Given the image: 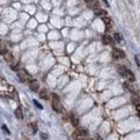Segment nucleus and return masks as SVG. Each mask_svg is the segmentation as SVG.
<instances>
[{
    "label": "nucleus",
    "mask_w": 140,
    "mask_h": 140,
    "mask_svg": "<svg viewBox=\"0 0 140 140\" xmlns=\"http://www.w3.org/2000/svg\"><path fill=\"white\" fill-rule=\"evenodd\" d=\"M2 129H3V131H5L6 133H7L8 135H10V131L9 130H8V128H7V126H6V125H3V126H2Z\"/></svg>",
    "instance_id": "nucleus-19"
},
{
    "label": "nucleus",
    "mask_w": 140,
    "mask_h": 140,
    "mask_svg": "<svg viewBox=\"0 0 140 140\" xmlns=\"http://www.w3.org/2000/svg\"><path fill=\"white\" fill-rule=\"evenodd\" d=\"M114 38L118 43L119 42H123V39H122V37H121V35L119 33H114Z\"/></svg>",
    "instance_id": "nucleus-14"
},
{
    "label": "nucleus",
    "mask_w": 140,
    "mask_h": 140,
    "mask_svg": "<svg viewBox=\"0 0 140 140\" xmlns=\"http://www.w3.org/2000/svg\"><path fill=\"white\" fill-rule=\"evenodd\" d=\"M90 5V8H94V7H96V6H99V3H98L96 0H94V1H92L91 3H89Z\"/></svg>",
    "instance_id": "nucleus-15"
},
{
    "label": "nucleus",
    "mask_w": 140,
    "mask_h": 140,
    "mask_svg": "<svg viewBox=\"0 0 140 140\" xmlns=\"http://www.w3.org/2000/svg\"><path fill=\"white\" fill-rule=\"evenodd\" d=\"M40 97L41 99H44V100H47L48 99V95H47V91L46 89L43 88L40 91Z\"/></svg>",
    "instance_id": "nucleus-9"
},
{
    "label": "nucleus",
    "mask_w": 140,
    "mask_h": 140,
    "mask_svg": "<svg viewBox=\"0 0 140 140\" xmlns=\"http://www.w3.org/2000/svg\"><path fill=\"white\" fill-rule=\"evenodd\" d=\"M102 21H103V23L106 25V26H110V23H111V20H110V18H108V17H103L102 18Z\"/></svg>",
    "instance_id": "nucleus-13"
},
{
    "label": "nucleus",
    "mask_w": 140,
    "mask_h": 140,
    "mask_svg": "<svg viewBox=\"0 0 140 140\" xmlns=\"http://www.w3.org/2000/svg\"><path fill=\"white\" fill-rule=\"evenodd\" d=\"M29 87H30V89L33 92H38L39 91V88H40V82H39L37 80H33L30 82L29 84Z\"/></svg>",
    "instance_id": "nucleus-6"
},
{
    "label": "nucleus",
    "mask_w": 140,
    "mask_h": 140,
    "mask_svg": "<svg viewBox=\"0 0 140 140\" xmlns=\"http://www.w3.org/2000/svg\"><path fill=\"white\" fill-rule=\"evenodd\" d=\"M92 1H94V0H85V2H87V3H88V4L91 3Z\"/></svg>",
    "instance_id": "nucleus-23"
},
{
    "label": "nucleus",
    "mask_w": 140,
    "mask_h": 140,
    "mask_svg": "<svg viewBox=\"0 0 140 140\" xmlns=\"http://www.w3.org/2000/svg\"><path fill=\"white\" fill-rule=\"evenodd\" d=\"M136 109H137V110L140 112V104H137V107H136Z\"/></svg>",
    "instance_id": "nucleus-21"
},
{
    "label": "nucleus",
    "mask_w": 140,
    "mask_h": 140,
    "mask_svg": "<svg viewBox=\"0 0 140 140\" xmlns=\"http://www.w3.org/2000/svg\"><path fill=\"white\" fill-rule=\"evenodd\" d=\"M70 120H71L72 124H73L75 127H76L78 124H79V119H78V117L76 116L75 114H71V116H70Z\"/></svg>",
    "instance_id": "nucleus-8"
},
{
    "label": "nucleus",
    "mask_w": 140,
    "mask_h": 140,
    "mask_svg": "<svg viewBox=\"0 0 140 140\" xmlns=\"http://www.w3.org/2000/svg\"><path fill=\"white\" fill-rule=\"evenodd\" d=\"M33 102H34V104L36 105L37 108L40 109V110H42V109H43V106H42V105H41V104H40V102H39L37 100H33Z\"/></svg>",
    "instance_id": "nucleus-17"
},
{
    "label": "nucleus",
    "mask_w": 140,
    "mask_h": 140,
    "mask_svg": "<svg viewBox=\"0 0 140 140\" xmlns=\"http://www.w3.org/2000/svg\"><path fill=\"white\" fill-rule=\"evenodd\" d=\"M118 73L120 74L123 77L126 78L127 80H129L130 81H135V75H133V73L131 70L125 68L123 67H121L118 68Z\"/></svg>",
    "instance_id": "nucleus-2"
},
{
    "label": "nucleus",
    "mask_w": 140,
    "mask_h": 140,
    "mask_svg": "<svg viewBox=\"0 0 140 140\" xmlns=\"http://www.w3.org/2000/svg\"><path fill=\"white\" fill-rule=\"evenodd\" d=\"M15 116H16L17 118L20 119V120H22V119H23V114H22V111H21V109H20V108L16 109Z\"/></svg>",
    "instance_id": "nucleus-12"
},
{
    "label": "nucleus",
    "mask_w": 140,
    "mask_h": 140,
    "mask_svg": "<svg viewBox=\"0 0 140 140\" xmlns=\"http://www.w3.org/2000/svg\"><path fill=\"white\" fill-rule=\"evenodd\" d=\"M86 140H93L92 138H88V139H86Z\"/></svg>",
    "instance_id": "nucleus-25"
},
{
    "label": "nucleus",
    "mask_w": 140,
    "mask_h": 140,
    "mask_svg": "<svg viewBox=\"0 0 140 140\" xmlns=\"http://www.w3.org/2000/svg\"><path fill=\"white\" fill-rule=\"evenodd\" d=\"M7 52H8L7 49H6L5 46H0V54H1V55H5Z\"/></svg>",
    "instance_id": "nucleus-16"
},
{
    "label": "nucleus",
    "mask_w": 140,
    "mask_h": 140,
    "mask_svg": "<svg viewBox=\"0 0 140 140\" xmlns=\"http://www.w3.org/2000/svg\"><path fill=\"white\" fill-rule=\"evenodd\" d=\"M96 140H102V138L101 137H99V136H98V137H96Z\"/></svg>",
    "instance_id": "nucleus-24"
},
{
    "label": "nucleus",
    "mask_w": 140,
    "mask_h": 140,
    "mask_svg": "<svg viewBox=\"0 0 140 140\" xmlns=\"http://www.w3.org/2000/svg\"><path fill=\"white\" fill-rule=\"evenodd\" d=\"M87 134H88V131H86V130L78 129L74 131L72 137H73V138L75 140H82L87 136Z\"/></svg>",
    "instance_id": "nucleus-4"
},
{
    "label": "nucleus",
    "mask_w": 140,
    "mask_h": 140,
    "mask_svg": "<svg viewBox=\"0 0 140 140\" xmlns=\"http://www.w3.org/2000/svg\"><path fill=\"white\" fill-rule=\"evenodd\" d=\"M112 55L115 59H123L125 57V53L122 50L117 48H114L112 51Z\"/></svg>",
    "instance_id": "nucleus-5"
},
{
    "label": "nucleus",
    "mask_w": 140,
    "mask_h": 140,
    "mask_svg": "<svg viewBox=\"0 0 140 140\" xmlns=\"http://www.w3.org/2000/svg\"><path fill=\"white\" fill-rule=\"evenodd\" d=\"M102 41L104 45H112L113 40L110 35H103L102 38Z\"/></svg>",
    "instance_id": "nucleus-7"
},
{
    "label": "nucleus",
    "mask_w": 140,
    "mask_h": 140,
    "mask_svg": "<svg viewBox=\"0 0 140 140\" xmlns=\"http://www.w3.org/2000/svg\"><path fill=\"white\" fill-rule=\"evenodd\" d=\"M4 58H5V61H7V62H11V61H13V55H12L11 53L7 52L4 55Z\"/></svg>",
    "instance_id": "nucleus-10"
},
{
    "label": "nucleus",
    "mask_w": 140,
    "mask_h": 140,
    "mask_svg": "<svg viewBox=\"0 0 140 140\" xmlns=\"http://www.w3.org/2000/svg\"><path fill=\"white\" fill-rule=\"evenodd\" d=\"M95 14L97 16H102V15H106V14H108V12H107L105 10H102V9H95Z\"/></svg>",
    "instance_id": "nucleus-11"
},
{
    "label": "nucleus",
    "mask_w": 140,
    "mask_h": 140,
    "mask_svg": "<svg viewBox=\"0 0 140 140\" xmlns=\"http://www.w3.org/2000/svg\"><path fill=\"white\" fill-rule=\"evenodd\" d=\"M7 140H10V139H7Z\"/></svg>",
    "instance_id": "nucleus-27"
},
{
    "label": "nucleus",
    "mask_w": 140,
    "mask_h": 140,
    "mask_svg": "<svg viewBox=\"0 0 140 140\" xmlns=\"http://www.w3.org/2000/svg\"><path fill=\"white\" fill-rule=\"evenodd\" d=\"M102 1L104 2V3H105V5H106L107 6H110V5H109V3H108V1H107V0H102Z\"/></svg>",
    "instance_id": "nucleus-22"
},
{
    "label": "nucleus",
    "mask_w": 140,
    "mask_h": 140,
    "mask_svg": "<svg viewBox=\"0 0 140 140\" xmlns=\"http://www.w3.org/2000/svg\"><path fill=\"white\" fill-rule=\"evenodd\" d=\"M18 77L19 78V80L22 82H28L32 81V77L30 74H28L27 71H26L25 69H21L18 71Z\"/></svg>",
    "instance_id": "nucleus-3"
},
{
    "label": "nucleus",
    "mask_w": 140,
    "mask_h": 140,
    "mask_svg": "<svg viewBox=\"0 0 140 140\" xmlns=\"http://www.w3.org/2000/svg\"><path fill=\"white\" fill-rule=\"evenodd\" d=\"M138 116H139V117H140V112H139V113H138Z\"/></svg>",
    "instance_id": "nucleus-26"
},
{
    "label": "nucleus",
    "mask_w": 140,
    "mask_h": 140,
    "mask_svg": "<svg viewBox=\"0 0 140 140\" xmlns=\"http://www.w3.org/2000/svg\"><path fill=\"white\" fill-rule=\"evenodd\" d=\"M52 105H53V109L56 111V112L61 113L64 111V109H63L62 104H61V101H60L59 96L54 93L52 95Z\"/></svg>",
    "instance_id": "nucleus-1"
},
{
    "label": "nucleus",
    "mask_w": 140,
    "mask_h": 140,
    "mask_svg": "<svg viewBox=\"0 0 140 140\" xmlns=\"http://www.w3.org/2000/svg\"><path fill=\"white\" fill-rule=\"evenodd\" d=\"M18 63H14V64H12V65H11V67L13 70H16V71H17L18 70Z\"/></svg>",
    "instance_id": "nucleus-20"
},
{
    "label": "nucleus",
    "mask_w": 140,
    "mask_h": 140,
    "mask_svg": "<svg viewBox=\"0 0 140 140\" xmlns=\"http://www.w3.org/2000/svg\"><path fill=\"white\" fill-rule=\"evenodd\" d=\"M40 137H41V139L42 140H47L48 139V136H47V134H46V133H44V132L40 133Z\"/></svg>",
    "instance_id": "nucleus-18"
}]
</instances>
